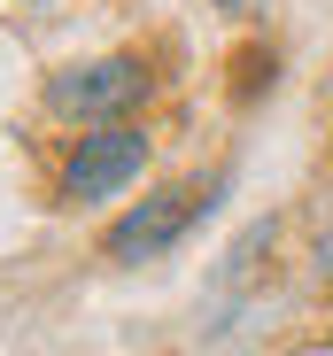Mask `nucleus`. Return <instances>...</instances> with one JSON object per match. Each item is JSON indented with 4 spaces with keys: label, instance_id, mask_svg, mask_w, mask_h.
Returning <instances> with one entry per match:
<instances>
[{
    "label": "nucleus",
    "instance_id": "f257e3e1",
    "mask_svg": "<svg viewBox=\"0 0 333 356\" xmlns=\"http://www.w3.org/2000/svg\"><path fill=\"white\" fill-rule=\"evenodd\" d=\"M147 101H155L147 54H101V63H70L47 78V116H63V124H117Z\"/></svg>",
    "mask_w": 333,
    "mask_h": 356
},
{
    "label": "nucleus",
    "instance_id": "f03ea898",
    "mask_svg": "<svg viewBox=\"0 0 333 356\" xmlns=\"http://www.w3.org/2000/svg\"><path fill=\"white\" fill-rule=\"evenodd\" d=\"M147 155H155V140L132 124V116H117V124H86L78 147L63 155L54 194H63L70 209H93V202H108V194H124L132 178L147 170Z\"/></svg>",
    "mask_w": 333,
    "mask_h": 356
},
{
    "label": "nucleus",
    "instance_id": "7ed1b4c3",
    "mask_svg": "<svg viewBox=\"0 0 333 356\" xmlns=\"http://www.w3.org/2000/svg\"><path fill=\"white\" fill-rule=\"evenodd\" d=\"M217 202V178H186V186H163V194H147L140 209H124L117 225H108V241H101V256L108 264H147V256H171L186 232H194V217Z\"/></svg>",
    "mask_w": 333,
    "mask_h": 356
},
{
    "label": "nucleus",
    "instance_id": "20e7f679",
    "mask_svg": "<svg viewBox=\"0 0 333 356\" xmlns=\"http://www.w3.org/2000/svg\"><path fill=\"white\" fill-rule=\"evenodd\" d=\"M263 78H271V54H263V47H248V54H241V101H256V93H263Z\"/></svg>",
    "mask_w": 333,
    "mask_h": 356
},
{
    "label": "nucleus",
    "instance_id": "39448f33",
    "mask_svg": "<svg viewBox=\"0 0 333 356\" xmlns=\"http://www.w3.org/2000/svg\"><path fill=\"white\" fill-rule=\"evenodd\" d=\"M318 271L333 279V232H325V241H318Z\"/></svg>",
    "mask_w": 333,
    "mask_h": 356
},
{
    "label": "nucleus",
    "instance_id": "423d86ee",
    "mask_svg": "<svg viewBox=\"0 0 333 356\" xmlns=\"http://www.w3.org/2000/svg\"><path fill=\"white\" fill-rule=\"evenodd\" d=\"M217 8H256V0H217Z\"/></svg>",
    "mask_w": 333,
    "mask_h": 356
}]
</instances>
